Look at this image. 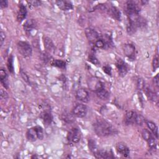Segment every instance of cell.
<instances>
[{"mask_svg": "<svg viewBox=\"0 0 159 159\" xmlns=\"http://www.w3.org/2000/svg\"><path fill=\"white\" fill-rule=\"evenodd\" d=\"M143 90L144 91L145 95L147 96V97L152 101L153 102H156L157 101L158 99H157V94L153 92L148 86H147L146 84L144 86Z\"/></svg>", "mask_w": 159, "mask_h": 159, "instance_id": "obj_17", "label": "cell"}, {"mask_svg": "<svg viewBox=\"0 0 159 159\" xmlns=\"http://www.w3.org/2000/svg\"><path fill=\"white\" fill-rule=\"evenodd\" d=\"M137 88L139 90H142L143 89L144 86H145V83L142 78H138L137 80Z\"/></svg>", "mask_w": 159, "mask_h": 159, "instance_id": "obj_33", "label": "cell"}, {"mask_svg": "<svg viewBox=\"0 0 159 159\" xmlns=\"http://www.w3.org/2000/svg\"><path fill=\"white\" fill-rule=\"evenodd\" d=\"M85 34L88 40L91 43H94L98 39L100 38L99 34L94 29L91 28H87L85 30Z\"/></svg>", "mask_w": 159, "mask_h": 159, "instance_id": "obj_14", "label": "cell"}, {"mask_svg": "<svg viewBox=\"0 0 159 159\" xmlns=\"http://www.w3.org/2000/svg\"><path fill=\"white\" fill-rule=\"evenodd\" d=\"M88 61L96 66H99L100 64L99 61L93 54H90L88 56Z\"/></svg>", "mask_w": 159, "mask_h": 159, "instance_id": "obj_30", "label": "cell"}, {"mask_svg": "<svg viewBox=\"0 0 159 159\" xmlns=\"http://www.w3.org/2000/svg\"><path fill=\"white\" fill-rule=\"evenodd\" d=\"M43 130L41 126L37 125L29 129L26 133V137L29 141L34 142L37 139L42 140L43 139Z\"/></svg>", "mask_w": 159, "mask_h": 159, "instance_id": "obj_2", "label": "cell"}, {"mask_svg": "<svg viewBox=\"0 0 159 159\" xmlns=\"http://www.w3.org/2000/svg\"><path fill=\"white\" fill-rule=\"evenodd\" d=\"M141 2H142V5H145V4H147V3L148 2V1H142Z\"/></svg>", "mask_w": 159, "mask_h": 159, "instance_id": "obj_40", "label": "cell"}, {"mask_svg": "<svg viewBox=\"0 0 159 159\" xmlns=\"http://www.w3.org/2000/svg\"><path fill=\"white\" fill-rule=\"evenodd\" d=\"M43 43H44V47L45 48L49 51V52H53L55 49V45L52 40V39L48 37H43Z\"/></svg>", "mask_w": 159, "mask_h": 159, "instance_id": "obj_20", "label": "cell"}, {"mask_svg": "<svg viewBox=\"0 0 159 159\" xmlns=\"http://www.w3.org/2000/svg\"><path fill=\"white\" fill-rule=\"evenodd\" d=\"M88 112L87 106L83 104H76L72 110V114L74 116L78 117H84Z\"/></svg>", "mask_w": 159, "mask_h": 159, "instance_id": "obj_6", "label": "cell"}, {"mask_svg": "<svg viewBox=\"0 0 159 159\" xmlns=\"http://www.w3.org/2000/svg\"><path fill=\"white\" fill-rule=\"evenodd\" d=\"M43 122L45 125H49L52 121V115L50 112L45 111L42 116Z\"/></svg>", "mask_w": 159, "mask_h": 159, "instance_id": "obj_23", "label": "cell"}, {"mask_svg": "<svg viewBox=\"0 0 159 159\" xmlns=\"http://www.w3.org/2000/svg\"><path fill=\"white\" fill-rule=\"evenodd\" d=\"M20 76L22 77V78L23 79V80L28 84V85H30V80L28 76V75L26 74V73L25 71H24L22 70H20Z\"/></svg>", "mask_w": 159, "mask_h": 159, "instance_id": "obj_32", "label": "cell"}, {"mask_svg": "<svg viewBox=\"0 0 159 159\" xmlns=\"http://www.w3.org/2000/svg\"><path fill=\"white\" fill-rule=\"evenodd\" d=\"M7 67L9 71L11 73L14 74V65H13V56L12 55H11L8 57L7 61Z\"/></svg>", "mask_w": 159, "mask_h": 159, "instance_id": "obj_29", "label": "cell"}, {"mask_svg": "<svg viewBox=\"0 0 159 159\" xmlns=\"http://www.w3.org/2000/svg\"><path fill=\"white\" fill-rule=\"evenodd\" d=\"M27 3L29 4V7H37L39 6L41 4V2L40 1H37V0H35V1H27Z\"/></svg>", "mask_w": 159, "mask_h": 159, "instance_id": "obj_34", "label": "cell"}, {"mask_svg": "<svg viewBox=\"0 0 159 159\" xmlns=\"http://www.w3.org/2000/svg\"><path fill=\"white\" fill-rule=\"evenodd\" d=\"M93 126L95 133L100 137L109 136L116 132V129L112 125L104 119L99 118L96 119Z\"/></svg>", "mask_w": 159, "mask_h": 159, "instance_id": "obj_1", "label": "cell"}, {"mask_svg": "<svg viewBox=\"0 0 159 159\" xmlns=\"http://www.w3.org/2000/svg\"><path fill=\"white\" fill-rule=\"evenodd\" d=\"M142 135L144 140L148 143V145L151 150H156L157 149V141L153 135L147 129H143Z\"/></svg>", "mask_w": 159, "mask_h": 159, "instance_id": "obj_4", "label": "cell"}, {"mask_svg": "<svg viewBox=\"0 0 159 159\" xmlns=\"http://www.w3.org/2000/svg\"><path fill=\"white\" fill-rule=\"evenodd\" d=\"M0 96H1V101H4V100L5 101L8 98V94L7 92L3 89H1L0 91Z\"/></svg>", "mask_w": 159, "mask_h": 159, "instance_id": "obj_35", "label": "cell"}, {"mask_svg": "<svg viewBox=\"0 0 159 159\" xmlns=\"http://www.w3.org/2000/svg\"><path fill=\"white\" fill-rule=\"evenodd\" d=\"M27 9L26 7L23 4H20L19 6V10L17 15V20L19 22H21L25 19L27 16Z\"/></svg>", "mask_w": 159, "mask_h": 159, "instance_id": "obj_15", "label": "cell"}, {"mask_svg": "<svg viewBox=\"0 0 159 159\" xmlns=\"http://www.w3.org/2000/svg\"><path fill=\"white\" fill-rule=\"evenodd\" d=\"M8 76L7 74L4 69H1L0 70V81L2 86L7 89L8 88Z\"/></svg>", "mask_w": 159, "mask_h": 159, "instance_id": "obj_21", "label": "cell"}, {"mask_svg": "<svg viewBox=\"0 0 159 159\" xmlns=\"http://www.w3.org/2000/svg\"><path fill=\"white\" fill-rule=\"evenodd\" d=\"M75 97L77 100L83 102H88L89 100V96L88 91L84 88H80L76 91Z\"/></svg>", "mask_w": 159, "mask_h": 159, "instance_id": "obj_12", "label": "cell"}, {"mask_svg": "<svg viewBox=\"0 0 159 159\" xmlns=\"http://www.w3.org/2000/svg\"><path fill=\"white\" fill-rule=\"evenodd\" d=\"M88 84L89 88L91 90L94 91L95 92L104 87L103 83L99 79L94 77L90 78L88 80Z\"/></svg>", "mask_w": 159, "mask_h": 159, "instance_id": "obj_10", "label": "cell"}, {"mask_svg": "<svg viewBox=\"0 0 159 159\" xmlns=\"http://www.w3.org/2000/svg\"><path fill=\"white\" fill-rule=\"evenodd\" d=\"M102 70H103L104 72L106 73L107 75H110V76L111 75V74H112L111 73V68L110 66L106 65V66L102 67Z\"/></svg>", "mask_w": 159, "mask_h": 159, "instance_id": "obj_36", "label": "cell"}, {"mask_svg": "<svg viewBox=\"0 0 159 159\" xmlns=\"http://www.w3.org/2000/svg\"><path fill=\"white\" fill-rule=\"evenodd\" d=\"M137 116L138 114L135 111H130L127 112L124 117V124L125 125L136 124Z\"/></svg>", "mask_w": 159, "mask_h": 159, "instance_id": "obj_11", "label": "cell"}, {"mask_svg": "<svg viewBox=\"0 0 159 159\" xmlns=\"http://www.w3.org/2000/svg\"><path fill=\"white\" fill-rule=\"evenodd\" d=\"M108 13L112 16L114 19H116L117 20H120V17H121V14L120 11L116 7L114 6H111V7H109V8L107 9Z\"/></svg>", "mask_w": 159, "mask_h": 159, "instance_id": "obj_18", "label": "cell"}, {"mask_svg": "<svg viewBox=\"0 0 159 159\" xmlns=\"http://www.w3.org/2000/svg\"><path fill=\"white\" fill-rule=\"evenodd\" d=\"M153 83L154 86L158 88L159 86V79H158V74H157L153 78Z\"/></svg>", "mask_w": 159, "mask_h": 159, "instance_id": "obj_37", "label": "cell"}, {"mask_svg": "<svg viewBox=\"0 0 159 159\" xmlns=\"http://www.w3.org/2000/svg\"><path fill=\"white\" fill-rule=\"evenodd\" d=\"M117 152L124 157H128L130 155L129 148L123 142H119L116 145Z\"/></svg>", "mask_w": 159, "mask_h": 159, "instance_id": "obj_13", "label": "cell"}, {"mask_svg": "<svg viewBox=\"0 0 159 159\" xmlns=\"http://www.w3.org/2000/svg\"><path fill=\"white\" fill-rule=\"evenodd\" d=\"M145 123H146L148 128L149 129V130L153 134V135L157 139H158V127L155 124V123H154L153 122H152L151 120H145Z\"/></svg>", "mask_w": 159, "mask_h": 159, "instance_id": "obj_19", "label": "cell"}, {"mask_svg": "<svg viewBox=\"0 0 159 159\" xmlns=\"http://www.w3.org/2000/svg\"><path fill=\"white\" fill-rule=\"evenodd\" d=\"M62 120H63L66 123H71L75 120L73 117V114H70L68 112H65L61 116Z\"/></svg>", "mask_w": 159, "mask_h": 159, "instance_id": "obj_27", "label": "cell"}, {"mask_svg": "<svg viewBox=\"0 0 159 159\" xmlns=\"http://www.w3.org/2000/svg\"><path fill=\"white\" fill-rule=\"evenodd\" d=\"M158 67V54H156L153 58L152 61V68H153V71H155Z\"/></svg>", "mask_w": 159, "mask_h": 159, "instance_id": "obj_31", "label": "cell"}, {"mask_svg": "<svg viewBox=\"0 0 159 159\" xmlns=\"http://www.w3.org/2000/svg\"><path fill=\"white\" fill-rule=\"evenodd\" d=\"M17 50L24 57H29L32 55V49L30 45L25 41H19L17 43Z\"/></svg>", "mask_w": 159, "mask_h": 159, "instance_id": "obj_3", "label": "cell"}, {"mask_svg": "<svg viewBox=\"0 0 159 159\" xmlns=\"http://www.w3.org/2000/svg\"><path fill=\"white\" fill-rule=\"evenodd\" d=\"M125 11L127 15L139 14L140 8L135 1H128L125 3Z\"/></svg>", "mask_w": 159, "mask_h": 159, "instance_id": "obj_5", "label": "cell"}, {"mask_svg": "<svg viewBox=\"0 0 159 159\" xmlns=\"http://www.w3.org/2000/svg\"><path fill=\"white\" fill-rule=\"evenodd\" d=\"M93 45L94 47L99 48H105L107 45H109V43L106 39L100 37L93 43Z\"/></svg>", "mask_w": 159, "mask_h": 159, "instance_id": "obj_24", "label": "cell"}, {"mask_svg": "<svg viewBox=\"0 0 159 159\" xmlns=\"http://www.w3.org/2000/svg\"><path fill=\"white\" fill-rule=\"evenodd\" d=\"M96 96L102 100H106L109 98V93L104 88L95 92Z\"/></svg>", "mask_w": 159, "mask_h": 159, "instance_id": "obj_22", "label": "cell"}, {"mask_svg": "<svg viewBox=\"0 0 159 159\" xmlns=\"http://www.w3.org/2000/svg\"><path fill=\"white\" fill-rule=\"evenodd\" d=\"M35 26H36L35 21L34 19H30V20H27L25 22L24 25V29L26 32H30L32 30V29L35 28Z\"/></svg>", "mask_w": 159, "mask_h": 159, "instance_id": "obj_25", "label": "cell"}, {"mask_svg": "<svg viewBox=\"0 0 159 159\" xmlns=\"http://www.w3.org/2000/svg\"><path fill=\"white\" fill-rule=\"evenodd\" d=\"M123 50L125 55L131 61H134L135 57V47L132 43H126L124 45Z\"/></svg>", "mask_w": 159, "mask_h": 159, "instance_id": "obj_7", "label": "cell"}, {"mask_svg": "<svg viewBox=\"0 0 159 159\" xmlns=\"http://www.w3.org/2000/svg\"><path fill=\"white\" fill-rule=\"evenodd\" d=\"M57 6L62 11H69L73 9V4L68 1H57Z\"/></svg>", "mask_w": 159, "mask_h": 159, "instance_id": "obj_16", "label": "cell"}, {"mask_svg": "<svg viewBox=\"0 0 159 159\" xmlns=\"http://www.w3.org/2000/svg\"><path fill=\"white\" fill-rule=\"evenodd\" d=\"M81 137V134L80 130L78 128H73L69 132L67 135V139L71 143H76L80 142Z\"/></svg>", "mask_w": 159, "mask_h": 159, "instance_id": "obj_8", "label": "cell"}, {"mask_svg": "<svg viewBox=\"0 0 159 159\" xmlns=\"http://www.w3.org/2000/svg\"><path fill=\"white\" fill-rule=\"evenodd\" d=\"M51 64L56 67H58L61 69L65 68V66H66V63L64 61L61 60H57V59L53 60Z\"/></svg>", "mask_w": 159, "mask_h": 159, "instance_id": "obj_28", "label": "cell"}, {"mask_svg": "<svg viewBox=\"0 0 159 159\" xmlns=\"http://www.w3.org/2000/svg\"><path fill=\"white\" fill-rule=\"evenodd\" d=\"M8 6V1L6 0H1L0 1V7L1 9L6 8Z\"/></svg>", "mask_w": 159, "mask_h": 159, "instance_id": "obj_39", "label": "cell"}, {"mask_svg": "<svg viewBox=\"0 0 159 159\" xmlns=\"http://www.w3.org/2000/svg\"><path fill=\"white\" fill-rule=\"evenodd\" d=\"M88 147H89V148L90 151L95 156L99 151V149L97 147V145H96V143L95 141L93 139H89L88 140Z\"/></svg>", "mask_w": 159, "mask_h": 159, "instance_id": "obj_26", "label": "cell"}, {"mask_svg": "<svg viewBox=\"0 0 159 159\" xmlns=\"http://www.w3.org/2000/svg\"><path fill=\"white\" fill-rule=\"evenodd\" d=\"M6 38V35H5V33L3 31H1L0 33V45L1 47L2 46L4 40Z\"/></svg>", "mask_w": 159, "mask_h": 159, "instance_id": "obj_38", "label": "cell"}, {"mask_svg": "<svg viewBox=\"0 0 159 159\" xmlns=\"http://www.w3.org/2000/svg\"><path fill=\"white\" fill-rule=\"evenodd\" d=\"M116 66L120 76L123 77L126 75L129 71V66L122 59L118 58L116 62Z\"/></svg>", "mask_w": 159, "mask_h": 159, "instance_id": "obj_9", "label": "cell"}]
</instances>
